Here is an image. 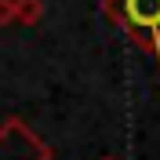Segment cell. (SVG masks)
<instances>
[{"label":"cell","mask_w":160,"mask_h":160,"mask_svg":"<svg viewBox=\"0 0 160 160\" xmlns=\"http://www.w3.org/2000/svg\"><path fill=\"white\" fill-rule=\"evenodd\" d=\"M106 15L117 18L124 33L160 62V0H106Z\"/></svg>","instance_id":"1"},{"label":"cell","mask_w":160,"mask_h":160,"mask_svg":"<svg viewBox=\"0 0 160 160\" xmlns=\"http://www.w3.org/2000/svg\"><path fill=\"white\" fill-rule=\"evenodd\" d=\"M51 146L22 117H8L0 124V160H51Z\"/></svg>","instance_id":"2"},{"label":"cell","mask_w":160,"mask_h":160,"mask_svg":"<svg viewBox=\"0 0 160 160\" xmlns=\"http://www.w3.org/2000/svg\"><path fill=\"white\" fill-rule=\"evenodd\" d=\"M102 160H113V157H102Z\"/></svg>","instance_id":"5"},{"label":"cell","mask_w":160,"mask_h":160,"mask_svg":"<svg viewBox=\"0 0 160 160\" xmlns=\"http://www.w3.org/2000/svg\"><path fill=\"white\" fill-rule=\"evenodd\" d=\"M40 18H44V0H15V22L37 26Z\"/></svg>","instance_id":"3"},{"label":"cell","mask_w":160,"mask_h":160,"mask_svg":"<svg viewBox=\"0 0 160 160\" xmlns=\"http://www.w3.org/2000/svg\"><path fill=\"white\" fill-rule=\"evenodd\" d=\"M15 22V0H0V26Z\"/></svg>","instance_id":"4"}]
</instances>
